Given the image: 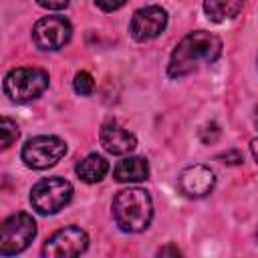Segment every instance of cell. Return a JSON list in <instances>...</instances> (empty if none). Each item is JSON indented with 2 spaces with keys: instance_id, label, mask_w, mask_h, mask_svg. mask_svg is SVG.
<instances>
[{
  "instance_id": "ffe728a7",
  "label": "cell",
  "mask_w": 258,
  "mask_h": 258,
  "mask_svg": "<svg viewBox=\"0 0 258 258\" xmlns=\"http://www.w3.org/2000/svg\"><path fill=\"white\" fill-rule=\"evenodd\" d=\"M42 8H48V10H62L69 6V0H36Z\"/></svg>"
},
{
  "instance_id": "9c48e42d",
  "label": "cell",
  "mask_w": 258,
  "mask_h": 258,
  "mask_svg": "<svg viewBox=\"0 0 258 258\" xmlns=\"http://www.w3.org/2000/svg\"><path fill=\"white\" fill-rule=\"evenodd\" d=\"M165 24H167V12L161 6H145L135 10L129 30L135 40L145 42L159 36L165 30Z\"/></svg>"
},
{
  "instance_id": "7402d4cb",
  "label": "cell",
  "mask_w": 258,
  "mask_h": 258,
  "mask_svg": "<svg viewBox=\"0 0 258 258\" xmlns=\"http://www.w3.org/2000/svg\"><path fill=\"white\" fill-rule=\"evenodd\" d=\"M250 151H252V155H254V159L258 163V139H252L250 141Z\"/></svg>"
},
{
  "instance_id": "8fae6325",
  "label": "cell",
  "mask_w": 258,
  "mask_h": 258,
  "mask_svg": "<svg viewBox=\"0 0 258 258\" xmlns=\"http://www.w3.org/2000/svg\"><path fill=\"white\" fill-rule=\"evenodd\" d=\"M99 139H101V145L113 155H127L137 147L135 135L129 133L125 127H121L117 121L103 123L99 131Z\"/></svg>"
},
{
  "instance_id": "277c9868",
  "label": "cell",
  "mask_w": 258,
  "mask_h": 258,
  "mask_svg": "<svg viewBox=\"0 0 258 258\" xmlns=\"http://www.w3.org/2000/svg\"><path fill=\"white\" fill-rule=\"evenodd\" d=\"M36 236V224L30 214L18 212L8 216L0 226V254L14 256L30 246Z\"/></svg>"
},
{
  "instance_id": "6da1fadb",
  "label": "cell",
  "mask_w": 258,
  "mask_h": 258,
  "mask_svg": "<svg viewBox=\"0 0 258 258\" xmlns=\"http://www.w3.org/2000/svg\"><path fill=\"white\" fill-rule=\"evenodd\" d=\"M220 54H222V40L216 34L208 30L189 32L173 48L167 64V75L171 79L185 77L198 71L202 64H212Z\"/></svg>"
},
{
  "instance_id": "cb8c5ba5",
  "label": "cell",
  "mask_w": 258,
  "mask_h": 258,
  "mask_svg": "<svg viewBox=\"0 0 258 258\" xmlns=\"http://www.w3.org/2000/svg\"><path fill=\"white\" fill-rule=\"evenodd\" d=\"M256 240H258V228H256Z\"/></svg>"
},
{
  "instance_id": "d6986e66",
  "label": "cell",
  "mask_w": 258,
  "mask_h": 258,
  "mask_svg": "<svg viewBox=\"0 0 258 258\" xmlns=\"http://www.w3.org/2000/svg\"><path fill=\"white\" fill-rule=\"evenodd\" d=\"M125 2H127V0H95V4H97L101 10H105V12L117 10V8H121Z\"/></svg>"
},
{
  "instance_id": "8992f818",
  "label": "cell",
  "mask_w": 258,
  "mask_h": 258,
  "mask_svg": "<svg viewBox=\"0 0 258 258\" xmlns=\"http://www.w3.org/2000/svg\"><path fill=\"white\" fill-rule=\"evenodd\" d=\"M67 153V143L54 135H38L24 143L22 147V161L32 169H46L52 167L60 157Z\"/></svg>"
},
{
  "instance_id": "44dd1931",
  "label": "cell",
  "mask_w": 258,
  "mask_h": 258,
  "mask_svg": "<svg viewBox=\"0 0 258 258\" xmlns=\"http://www.w3.org/2000/svg\"><path fill=\"white\" fill-rule=\"evenodd\" d=\"M157 254H159V256H165V254H171V256H179V250H177V248H173V246H167V248H161Z\"/></svg>"
},
{
  "instance_id": "ba28073f",
  "label": "cell",
  "mask_w": 258,
  "mask_h": 258,
  "mask_svg": "<svg viewBox=\"0 0 258 258\" xmlns=\"http://www.w3.org/2000/svg\"><path fill=\"white\" fill-rule=\"evenodd\" d=\"M71 22L64 16H44L32 28V40L40 50H58L71 40Z\"/></svg>"
},
{
  "instance_id": "7c38bea8",
  "label": "cell",
  "mask_w": 258,
  "mask_h": 258,
  "mask_svg": "<svg viewBox=\"0 0 258 258\" xmlns=\"http://www.w3.org/2000/svg\"><path fill=\"white\" fill-rule=\"evenodd\" d=\"M149 175V165L143 157H125L121 159L115 169H113V177L117 181H143Z\"/></svg>"
},
{
  "instance_id": "ac0fdd59",
  "label": "cell",
  "mask_w": 258,
  "mask_h": 258,
  "mask_svg": "<svg viewBox=\"0 0 258 258\" xmlns=\"http://www.w3.org/2000/svg\"><path fill=\"white\" fill-rule=\"evenodd\" d=\"M218 159H224V163H230V165H238V163H242V161H244L242 153H240V151H236V149H230V151H226V153L218 155Z\"/></svg>"
},
{
  "instance_id": "5bb4252c",
  "label": "cell",
  "mask_w": 258,
  "mask_h": 258,
  "mask_svg": "<svg viewBox=\"0 0 258 258\" xmlns=\"http://www.w3.org/2000/svg\"><path fill=\"white\" fill-rule=\"evenodd\" d=\"M244 2L246 0H204V10H206L210 20L224 22V20L238 16Z\"/></svg>"
},
{
  "instance_id": "603a6c76",
  "label": "cell",
  "mask_w": 258,
  "mask_h": 258,
  "mask_svg": "<svg viewBox=\"0 0 258 258\" xmlns=\"http://www.w3.org/2000/svg\"><path fill=\"white\" fill-rule=\"evenodd\" d=\"M254 123H256V127H258V109H256V115H254Z\"/></svg>"
},
{
  "instance_id": "9a60e30c",
  "label": "cell",
  "mask_w": 258,
  "mask_h": 258,
  "mask_svg": "<svg viewBox=\"0 0 258 258\" xmlns=\"http://www.w3.org/2000/svg\"><path fill=\"white\" fill-rule=\"evenodd\" d=\"M0 133H2V149H8L20 135L18 131V125L10 119V117H2V123H0Z\"/></svg>"
},
{
  "instance_id": "3957f363",
  "label": "cell",
  "mask_w": 258,
  "mask_h": 258,
  "mask_svg": "<svg viewBox=\"0 0 258 258\" xmlns=\"http://www.w3.org/2000/svg\"><path fill=\"white\" fill-rule=\"evenodd\" d=\"M48 87V73L42 69L20 67L6 75L4 79V93L14 103H28L40 97Z\"/></svg>"
},
{
  "instance_id": "52a82bcc",
  "label": "cell",
  "mask_w": 258,
  "mask_h": 258,
  "mask_svg": "<svg viewBox=\"0 0 258 258\" xmlns=\"http://www.w3.org/2000/svg\"><path fill=\"white\" fill-rule=\"evenodd\" d=\"M89 236L79 226H67L58 232H54L46 244L42 246V254L46 258H73L87 250Z\"/></svg>"
},
{
  "instance_id": "7a4b0ae2",
  "label": "cell",
  "mask_w": 258,
  "mask_h": 258,
  "mask_svg": "<svg viewBox=\"0 0 258 258\" xmlns=\"http://www.w3.org/2000/svg\"><path fill=\"white\" fill-rule=\"evenodd\" d=\"M113 216L123 232H143L153 216V204L145 189L127 187L113 200Z\"/></svg>"
},
{
  "instance_id": "2e32d148",
  "label": "cell",
  "mask_w": 258,
  "mask_h": 258,
  "mask_svg": "<svg viewBox=\"0 0 258 258\" xmlns=\"http://www.w3.org/2000/svg\"><path fill=\"white\" fill-rule=\"evenodd\" d=\"M73 87L79 95H91L93 93V87H95V81L93 77L87 73V71H79L75 75V81H73Z\"/></svg>"
},
{
  "instance_id": "5b68a950",
  "label": "cell",
  "mask_w": 258,
  "mask_h": 258,
  "mask_svg": "<svg viewBox=\"0 0 258 258\" xmlns=\"http://www.w3.org/2000/svg\"><path fill=\"white\" fill-rule=\"evenodd\" d=\"M73 198V185L62 177H46L40 179L30 189V204L38 214H56L62 210Z\"/></svg>"
},
{
  "instance_id": "30bf717a",
  "label": "cell",
  "mask_w": 258,
  "mask_h": 258,
  "mask_svg": "<svg viewBox=\"0 0 258 258\" xmlns=\"http://www.w3.org/2000/svg\"><path fill=\"white\" fill-rule=\"evenodd\" d=\"M216 185V175L208 165L196 163L179 173V189L187 198H204Z\"/></svg>"
},
{
  "instance_id": "4fadbf2b",
  "label": "cell",
  "mask_w": 258,
  "mask_h": 258,
  "mask_svg": "<svg viewBox=\"0 0 258 258\" xmlns=\"http://www.w3.org/2000/svg\"><path fill=\"white\" fill-rule=\"evenodd\" d=\"M75 171H77V175H79L83 181H87V183H97V181H101V179L105 177V173L109 171V163H107V159H105L103 155L91 153V155H87L85 159H81V161L77 163Z\"/></svg>"
},
{
  "instance_id": "e0dca14e",
  "label": "cell",
  "mask_w": 258,
  "mask_h": 258,
  "mask_svg": "<svg viewBox=\"0 0 258 258\" xmlns=\"http://www.w3.org/2000/svg\"><path fill=\"white\" fill-rule=\"evenodd\" d=\"M218 137H220V127L216 123H210L202 129V141L204 143H214Z\"/></svg>"
}]
</instances>
